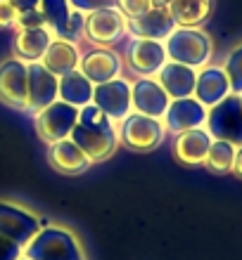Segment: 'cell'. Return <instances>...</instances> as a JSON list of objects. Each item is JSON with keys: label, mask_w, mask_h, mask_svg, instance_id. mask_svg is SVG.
<instances>
[{"label": "cell", "mask_w": 242, "mask_h": 260, "mask_svg": "<svg viewBox=\"0 0 242 260\" xmlns=\"http://www.w3.org/2000/svg\"><path fill=\"white\" fill-rule=\"evenodd\" d=\"M71 140L78 144V149L90 158V164H100L117 151L119 147V130L117 123L110 121L95 104L78 109L76 123L71 130Z\"/></svg>", "instance_id": "cell-1"}, {"label": "cell", "mask_w": 242, "mask_h": 260, "mask_svg": "<svg viewBox=\"0 0 242 260\" xmlns=\"http://www.w3.org/2000/svg\"><path fill=\"white\" fill-rule=\"evenodd\" d=\"M26 260H86L83 246L69 230L60 225L41 227L38 234L21 248Z\"/></svg>", "instance_id": "cell-2"}, {"label": "cell", "mask_w": 242, "mask_h": 260, "mask_svg": "<svg viewBox=\"0 0 242 260\" xmlns=\"http://www.w3.org/2000/svg\"><path fill=\"white\" fill-rule=\"evenodd\" d=\"M169 62H178L193 69L207 67L214 52L211 38L197 26H176L164 43Z\"/></svg>", "instance_id": "cell-3"}, {"label": "cell", "mask_w": 242, "mask_h": 260, "mask_svg": "<svg viewBox=\"0 0 242 260\" xmlns=\"http://www.w3.org/2000/svg\"><path fill=\"white\" fill-rule=\"evenodd\" d=\"M119 130V142H124L126 147H131L136 151H152L157 149L166 137V128L162 123V118L143 116L131 111L124 121L117 123Z\"/></svg>", "instance_id": "cell-4"}, {"label": "cell", "mask_w": 242, "mask_h": 260, "mask_svg": "<svg viewBox=\"0 0 242 260\" xmlns=\"http://www.w3.org/2000/svg\"><path fill=\"white\" fill-rule=\"evenodd\" d=\"M214 140H228V142L242 144V102L240 95H228L223 102L211 107L207 114V125Z\"/></svg>", "instance_id": "cell-5"}, {"label": "cell", "mask_w": 242, "mask_h": 260, "mask_svg": "<svg viewBox=\"0 0 242 260\" xmlns=\"http://www.w3.org/2000/svg\"><path fill=\"white\" fill-rule=\"evenodd\" d=\"M86 38L102 45H117L124 36H128V19L117 5L102 7L95 12L86 14Z\"/></svg>", "instance_id": "cell-6"}, {"label": "cell", "mask_w": 242, "mask_h": 260, "mask_svg": "<svg viewBox=\"0 0 242 260\" xmlns=\"http://www.w3.org/2000/svg\"><path fill=\"white\" fill-rule=\"evenodd\" d=\"M76 116H78L76 107H71V104L62 102V100H55L50 107H45L41 114L34 116L36 133H38V137L43 142L48 144L57 142V140H64V137L71 135Z\"/></svg>", "instance_id": "cell-7"}, {"label": "cell", "mask_w": 242, "mask_h": 260, "mask_svg": "<svg viewBox=\"0 0 242 260\" xmlns=\"http://www.w3.org/2000/svg\"><path fill=\"white\" fill-rule=\"evenodd\" d=\"M41 220L24 206L12 204V201H0V234L19 244L21 248L34 239L41 230Z\"/></svg>", "instance_id": "cell-8"}, {"label": "cell", "mask_w": 242, "mask_h": 260, "mask_svg": "<svg viewBox=\"0 0 242 260\" xmlns=\"http://www.w3.org/2000/svg\"><path fill=\"white\" fill-rule=\"evenodd\" d=\"M93 104L114 123L124 121L131 114V83L124 78H112L107 83L95 85Z\"/></svg>", "instance_id": "cell-9"}, {"label": "cell", "mask_w": 242, "mask_h": 260, "mask_svg": "<svg viewBox=\"0 0 242 260\" xmlns=\"http://www.w3.org/2000/svg\"><path fill=\"white\" fill-rule=\"evenodd\" d=\"M26 71H29V88H26V107H24V111L36 116V114H41L45 107H50L57 100V81L60 78L55 74H50L41 62H29Z\"/></svg>", "instance_id": "cell-10"}, {"label": "cell", "mask_w": 242, "mask_h": 260, "mask_svg": "<svg viewBox=\"0 0 242 260\" xmlns=\"http://www.w3.org/2000/svg\"><path fill=\"white\" fill-rule=\"evenodd\" d=\"M171 97L164 92L157 78L152 76H140L131 83V111L143 114V116L162 118L169 109Z\"/></svg>", "instance_id": "cell-11"}, {"label": "cell", "mask_w": 242, "mask_h": 260, "mask_svg": "<svg viewBox=\"0 0 242 260\" xmlns=\"http://www.w3.org/2000/svg\"><path fill=\"white\" fill-rule=\"evenodd\" d=\"M29 71L21 59H5L0 64V102L14 111L26 107Z\"/></svg>", "instance_id": "cell-12"}, {"label": "cell", "mask_w": 242, "mask_h": 260, "mask_svg": "<svg viewBox=\"0 0 242 260\" xmlns=\"http://www.w3.org/2000/svg\"><path fill=\"white\" fill-rule=\"evenodd\" d=\"M207 114L209 109L202 102H197L195 97H180V100H171L169 109L162 116V123L169 133L178 135L185 130L204 128L207 125Z\"/></svg>", "instance_id": "cell-13"}, {"label": "cell", "mask_w": 242, "mask_h": 260, "mask_svg": "<svg viewBox=\"0 0 242 260\" xmlns=\"http://www.w3.org/2000/svg\"><path fill=\"white\" fill-rule=\"evenodd\" d=\"M228 95H233V92H230V83L223 67L207 64V67H202L197 71V81H195V92H193L197 102H202L207 109H211L219 102H223Z\"/></svg>", "instance_id": "cell-14"}, {"label": "cell", "mask_w": 242, "mask_h": 260, "mask_svg": "<svg viewBox=\"0 0 242 260\" xmlns=\"http://www.w3.org/2000/svg\"><path fill=\"white\" fill-rule=\"evenodd\" d=\"M169 62L166 48L162 41L150 38H131L128 43V64L140 76H154L164 64Z\"/></svg>", "instance_id": "cell-15"}, {"label": "cell", "mask_w": 242, "mask_h": 260, "mask_svg": "<svg viewBox=\"0 0 242 260\" xmlns=\"http://www.w3.org/2000/svg\"><path fill=\"white\" fill-rule=\"evenodd\" d=\"M214 142V137L207 128H195V130H185L178 133L173 140V156L176 161L183 166H204L207 151Z\"/></svg>", "instance_id": "cell-16"}, {"label": "cell", "mask_w": 242, "mask_h": 260, "mask_svg": "<svg viewBox=\"0 0 242 260\" xmlns=\"http://www.w3.org/2000/svg\"><path fill=\"white\" fill-rule=\"evenodd\" d=\"M48 164L62 175H81L93 166L90 158L78 149V144L71 137L48 144Z\"/></svg>", "instance_id": "cell-17"}, {"label": "cell", "mask_w": 242, "mask_h": 260, "mask_svg": "<svg viewBox=\"0 0 242 260\" xmlns=\"http://www.w3.org/2000/svg\"><path fill=\"white\" fill-rule=\"evenodd\" d=\"M78 71H81L93 85H100V83H107V81H112V78H119V74H121V59H119V55L112 52V50L93 48L90 52H86V55L81 57Z\"/></svg>", "instance_id": "cell-18"}, {"label": "cell", "mask_w": 242, "mask_h": 260, "mask_svg": "<svg viewBox=\"0 0 242 260\" xmlns=\"http://www.w3.org/2000/svg\"><path fill=\"white\" fill-rule=\"evenodd\" d=\"M173 28H176V24H173L166 7H152L143 17L128 19V36H133V38H150V41L164 43Z\"/></svg>", "instance_id": "cell-19"}, {"label": "cell", "mask_w": 242, "mask_h": 260, "mask_svg": "<svg viewBox=\"0 0 242 260\" xmlns=\"http://www.w3.org/2000/svg\"><path fill=\"white\" fill-rule=\"evenodd\" d=\"M195 81H197V69L185 67V64H178V62H166L157 71V83L164 88V92L171 100L193 97Z\"/></svg>", "instance_id": "cell-20"}, {"label": "cell", "mask_w": 242, "mask_h": 260, "mask_svg": "<svg viewBox=\"0 0 242 260\" xmlns=\"http://www.w3.org/2000/svg\"><path fill=\"white\" fill-rule=\"evenodd\" d=\"M41 64L48 69L50 74H55L60 78V76H67L71 71H76L78 64H81V52H78L76 43L52 38V43L45 50V55L41 57Z\"/></svg>", "instance_id": "cell-21"}, {"label": "cell", "mask_w": 242, "mask_h": 260, "mask_svg": "<svg viewBox=\"0 0 242 260\" xmlns=\"http://www.w3.org/2000/svg\"><path fill=\"white\" fill-rule=\"evenodd\" d=\"M93 90L95 85L81 74V71H71L67 76H60L57 81V100L76 107V109H83L93 102Z\"/></svg>", "instance_id": "cell-22"}, {"label": "cell", "mask_w": 242, "mask_h": 260, "mask_svg": "<svg viewBox=\"0 0 242 260\" xmlns=\"http://www.w3.org/2000/svg\"><path fill=\"white\" fill-rule=\"evenodd\" d=\"M52 43V34L48 28H19L14 38V50L26 62H41L48 45Z\"/></svg>", "instance_id": "cell-23"}, {"label": "cell", "mask_w": 242, "mask_h": 260, "mask_svg": "<svg viewBox=\"0 0 242 260\" xmlns=\"http://www.w3.org/2000/svg\"><path fill=\"white\" fill-rule=\"evenodd\" d=\"M211 5L214 0H171L166 10L176 26H200L211 14Z\"/></svg>", "instance_id": "cell-24"}, {"label": "cell", "mask_w": 242, "mask_h": 260, "mask_svg": "<svg viewBox=\"0 0 242 260\" xmlns=\"http://www.w3.org/2000/svg\"><path fill=\"white\" fill-rule=\"evenodd\" d=\"M235 151H237V144L228 142V140H214L207 151L204 166L211 173H216V175L230 173L233 171V161H235Z\"/></svg>", "instance_id": "cell-25"}, {"label": "cell", "mask_w": 242, "mask_h": 260, "mask_svg": "<svg viewBox=\"0 0 242 260\" xmlns=\"http://www.w3.org/2000/svg\"><path fill=\"white\" fill-rule=\"evenodd\" d=\"M41 12L48 21V31L55 34L57 28L64 26V21L71 17V5L69 0H41Z\"/></svg>", "instance_id": "cell-26"}, {"label": "cell", "mask_w": 242, "mask_h": 260, "mask_svg": "<svg viewBox=\"0 0 242 260\" xmlns=\"http://www.w3.org/2000/svg\"><path fill=\"white\" fill-rule=\"evenodd\" d=\"M230 83V92L233 95H242V43L228 52L226 62L221 64Z\"/></svg>", "instance_id": "cell-27"}, {"label": "cell", "mask_w": 242, "mask_h": 260, "mask_svg": "<svg viewBox=\"0 0 242 260\" xmlns=\"http://www.w3.org/2000/svg\"><path fill=\"white\" fill-rule=\"evenodd\" d=\"M117 7L124 12L126 19H136L143 17L147 10H152V0H119Z\"/></svg>", "instance_id": "cell-28"}, {"label": "cell", "mask_w": 242, "mask_h": 260, "mask_svg": "<svg viewBox=\"0 0 242 260\" xmlns=\"http://www.w3.org/2000/svg\"><path fill=\"white\" fill-rule=\"evenodd\" d=\"M48 28V21L43 17L41 10H29V12H19L17 17V28Z\"/></svg>", "instance_id": "cell-29"}, {"label": "cell", "mask_w": 242, "mask_h": 260, "mask_svg": "<svg viewBox=\"0 0 242 260\" xmlns=\"http://www.w3.org/2000/svg\"><path fill=\"white\" fill-rule=\"evenodd\" d=\"M71 10H76L81 14H90L95 10H102V7H112L114 0H69Z\"/></svg>", "instance_id": "cell-30"}, {"label": "cell", "mask_w": 242, "mask_h": 260, "mask_svg": "<svg viewBox=\"0 0 242 260\" xmlns=\"http://www.w3.org/2000/svg\"><path fill=\"white\" fill-rule=\"evenodd\" d=\"M21 258V246L14 244L12 239H7L0 234V260H19Z\"/></svg>", "instance_id": "cell-31"}, {"label": "cell", "mask_w": 242, "mask_h": 260, "mask_svg": "<svg viewBox=\"0 0 242 260\" xmlns=\"http://www.w3.org/2000/svg\"><path fill=\"white\" fill-rule=\"evenodd\" d=\"M17 17H19V12L14 10L12 3H10V0H0V28L14 26V24H17Z\"/></svg>", "instance_id": "cell-32"}, {"label": "cell", "mask_w": 242, "mask_h": 260, "mask_svg": "<svg viewBox=\"0 0 242 260\" xmlns=\"http://www.w3.org/2000/svg\"><path fill=\"white\" fill-rule=\"evenodd\" d=\"M14 5L17 12H29V10H38L41 7V0H10Z\"/></svg>", "instance_id": "cell-33"}, {"label": "cell", "mask_w": 242, "mask_h": 260, "mask_svg": "<svg viewBox=\"0 0 242 260\" xmlns=\"http://www.w3.org/2000/svg\"><path fill=\"white\" fill-rule=\"evenodd\" d=\"M230 173H235L237 178L242 180V144L237 147V151H235V161H233V171Z\"/></svg>", "instance_id": "cell-34"}, {"label": "cell", "mask_w": 242, "mask_h": 260, "mask_svg": "<svg viewBox=\"0 0 242 260\" xmlns=\"http://www.w3.org/2000/svg\"><path fill=\"white\" fill-rule=\"evenodd\" d=\"M171 0H152V7H169Z\"/></svg>", "instance_id": "cell-35"}, {"label": "cell", "mask_w": 242, "mask_h": 260, "mask_svg": "<svg viewBox=\"0 0 242 260\" xmlns=\"http://www.w3.org/2000/svg\"><path fill=\"white\" fill-rule=\"evenodd\" d=\"M19 260H26V258H19Z\"/></svg>", "instance_id": "cell-36"}, {"label": "cell", "mask_w": 242, "mask_h": 260, "mask_svg": "<svg viewBox=\"0 0 242 260\" xmlns=\"http://www.w3.org/2000/svg\"><path fill=\"white\" fill-rule=\"evenodd\" d=\"M240 102H242V95H240Z\"/></svg>", "instance_id": "cell-37"}]
</instances>
